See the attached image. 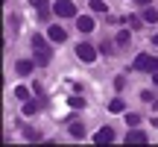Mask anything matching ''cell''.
<instances>
[{
  "mask_svg": "<svg viewBox=\"0 0 158 147\" xmlns=\"http://www.w3.org/2000/svg\"><path fill=\"white\" fill-rule=\"evenodd\" d=\"M32 50H35V65H50V47L41 35L32 38Z\"/></svg>",
  "mask_w": 158,
  "mask_h": 147,
  "instance_id": "1",
  "label": "cell"
},
{
  "mask_svg": "<svg viewBox=\"0 0 158 147\" xmlns=\"http://www.w3.org/2000/svg\"><path fill=\"white\" fill-rule=\"evenodd\" d=\"M135 71H147V74H155L158 71V56H149V53H141V56L132 62Z\"/></svg>",
  "mask_w": 158,
  "mask_h": 147,
  "instance_id": "2",
  "label": "cell"
},
{
  "mask_svg": "<svg viewBox=\"0 0 158 147\" xmlns=\"http://www.w3.org/2000/svg\"><path fill=\"white\" fill-rule=\"evenodd\" d=\"M53 12H56L59 18H76L73 0H56V3H53Z\"/></svg>",
  "mask_w": 158,
  "mask_h": 147,
  "instance_id": "3",
  "label": "cell"
},
{
  "mask_svg": "<svg viewBox=\"0 0 158 147\" xmlns=\"http://www.w3.org/2000/svg\"><path fill=\"white\" fill-rule=\"evenodd\" d=\"M76 56L82 59V62H94V59H97V50H94L91 44H79V47H76Z\"/></svg>",
  "mask_w": 158,
  "mask_h": 147,
  "instance_id": "4",
  "label": "cell"
},
{
  "mask_svg": "<svg viewBox=\"0 0 158 147\" xmlns=\"http://www.w3.org/2000/svg\"><path fill=\"white\" fill-rule=\"evenodd\" d=\"M94 141H97V144H108V141H114V130H111V127H102V130H97V132H94Z\"/></svg>",
  "mask_w": 158,
  "mask_h": 147,
  "instance_id": "5",
  "label": "cell"
},
{
  "mask_svg": "<svg viewBox=\"0 0 158 147\" xmlns=\"http://www.w3.org/2000/svg\"><path fill=\"white\" fill-rule=\"evenodd\" d=\"M76 29L79 33H94V18L91 15H79L76 18Z\"/></svg>",
  "mask_w": 158,
  "mask_h": 147,
  "instance_id": "6",
  "label": "cell"
},
{
  "mask_svg": "<svg viewBox=\"0 0 158 147\" xmlns=\"http://www.w3.org/2000/svg\"><path fill=\"white\" fill-rule=\"evenodd\" d=\"M32 68H35V59L29 62V59H21V62L15 65V71L21 74V77H27V74H32Z\"/></svg>",
  "mask_w": 158,
  "mask_h": 147,
  "instance_id": "7",
  "label": "cell"
},
{
  "mask_svg": "<svg viewBox=\"0 0 158 147\" xmlns=\"http://www.w3.org/2000/svg\"><path fill=\"white\" fill-rule=\"evenodd\" d=\"M126 141H132V144H147V132H141V130H129Z\"/></svg>",
  "mask_w": 158,
  "mask_h": 147,
  "instance_id": "8",
  "label": "cell"
},
{
  "mask_svg": "<svg viewBox=\"0 0 158 147\" xmlns=\"http://www.w3.org/2000/svg\"><path fill=\"white\" fill-rule=\"evenodd\" d=\"M47 35H50V41H56V44H62V41L68 38V33H64L62 27H50V33H47Z\"/></svg>",
  "mask_w": 158,
  "mask_h": 147,
  "instance_id": "9",
  "label": "cell"
},
{
  "mask_svg": "<svg viewBox=\"0 0 158 147\" xmlns=\"http://www.w3.org/2000/svg\"><path fill=\"white\" fill-rule=\"evenodd\" d=\"M32 6H38V18H41V21L50 18V6H47V0H32Z\"/></svg>",
  "mask_w": 158,
  "mask_h": 147,
  "instance_id": "10",
  "label": "cell"
},
{
  "mask_svg": "<svg viewBox=\"0 0 158 147\" xmlns=\"http://www.w3.org/2000/svg\"><path fill=\"white\" fill-rule=\"evenodd\" d=\"M68 130H70V136H73V138H85V124H79V121H70Z\"/></svg>",
  "mask_w": 158,
  "mask_h": 147,
  "instance_id": "11",
  "label": "cell"
},
{
  "mask_svg": "<svg viewBox=\"0 0 158 147\" xmlns=\"http://www.w3.org/2000/svg\"><path fill=\"white\" fill-rule=\"evenodd\" d=\"M114 44H117V47H126V44H129V29H120L117 38H114Z\"/></svg>",
  "mask_w": 158,
  "mask_h": 147,
  "instance_id": "12",
  "label": "cell"
},
{
  "mask_svg": "<svg viewBox=\"0 0 158 147\" xmlns=\"http://www.w3.org/2000/svg\"><path fill=\"white\" fill-rule=\"evenodd\" d=\"M38 109H41V103H38V100H35V103H32V100H27V103H23V115H35Z\"/></svg>",
  "mask_w": 158,
  "mask_h": 147,
  "instance_id": "13",
  "label": "cell"
},
{
  "mask_svg": "<svg viewBox=\"0 0 158 147\" xmlns=\"http://www.w3.org/2000/svg\"><path fill=\"white\" fill-rule=\"evenodd\" d=\"M123 109H126V103L120 100V97H117V100H111V103H108V112H114V115H120Z\"/></svg>",
  "mask_w": 158,
  "mask_h": 147,
  "instance_id": "14",
  "label": "cell"
},
{
  "mask_svg": "<svg viewBox=\"0 0 158 147\" xmlns=\"http://www.w3.org/2000/svg\"><path fill=\"white\" fill-rule=\"evenodd\" d=\"M143 18H147L149 24H155V21H158V9H152V6H147V9H143Z\"/></svg>",
  "mask_w": 158,
  "mask_h": 147,
  "instance_id": "15",
  "label": "cell"
},
{
  "mask_svg": "<svg viewBox=\"0 0 158 147\" xmlns=\"http://www.w3.org/2000/svg\"><path fill=\"white\" fill-rule=\"evenodd\" d=\"M141 100H147V103H152V109H158V97L152 94V91H143V94H141Z\"/></svg>",
  "mask_w": 158,
  "mask_h": 147,
  "instance_id": "16",
  "label": "cell"
},
{
  "mask_svg": "<svg viewBox=\"0 0 158 147\" xmlns=\"http://www.w3.org/2000/svg\"><path fill=\"white\" fill-rule=\"evenodd\" d=\"M15 97H18V100H27V97H29V88H23V85H18V88H15Z\"/></svg>",
  "mask_w": 158,
  "mask_h": 147,
  "instance_id": "17",
  "label": "cell"
},
{
  "mask_svg": "<svg viewBox=\"0 0 158 147\" xmlns=\"http://www.w3.org/2000/svg\"><path fill=\"white\" fill-rule=\"evenodd\" d=\"M111 47H114V44H111V41H106V38H102V44H100V50H102V53H106V56H111Z\"/></svg>",
  "mask_w": 158,
  "mask_h": 147,
  "instance_id": "18",
  "label": "cell"
},
{
  "mask_svg": "<svg viewBox=\"0 0 158 147\" xmlns=\"http://www.w3.org/2000/svg\"><path fill=\"white\" fill-rule=\"evenodd\" d=\"M91 9L94 12H106V3H102V0H91Z\"/></svg>",
  "mask_w": 158,
  "mask_h": 147,
  "instance_id": "19",
  "label": "cell"
},
{
  "mask_svg": "<svg viewBox=\"0 0 158 147\" xmlns=\"http://www.w3.org/2000/svg\"><path fill=\"white\" fill-rule=\"evenodd\" d=\"M23 136H27L29 141H38V138H41V136H38V132H35V130H23Z\"/></svg>",
  "mask_w": 158,
  "mask_h": 147,
  "instance_id": "20",
  "label": "cell"
},
{
  "mask_svg": "<svg viewBox=\"0 0 158 147\" xmlns=\"http://www.w3.org/2000/svg\"><path fill=\"white\" fill-rule=\"evenodd\" d=\"M70 106H73V109H82L85 100H82V97H70Z\"/></svg>",
  "mask_w": 158,
  "mask_h": 147,
  "instance_id": "21",
  "label": "cell"
},
{
  "mask_svg": "<svg viewBox=\"0 0 158 147\" xmlns=\"http://www.w3.org/2000/svg\"><path fill=\"white\" fill-rule=\"evenodd\" d=\"M138 121H141V118H138V115H135V112H132V115H126V124H129V127H135V124H138Z\"/></svg>",
  "mask_w": 158,
  "mask_h": 147,
  "instance_id": "22",
  "label": "cell"
},
{
  "mask_svg": "<svg viewBox=\"0 0 158 147\" xmlns=\"http://www.w3.org/2000/svg\"><path fill=\"white\" fill-rule=\"evenodd\" d=\"M135 3H141V6H147V3H152V0H135Z\"/></svg>",
  "mask_w": 158,
  "mask_h": 147,
  "instance_id": "23",
  "label": "cell"
},
{
  "mask_svg": "<svg viewBox=\"0 0 158 147\" xmlns=\"http://www.w3.org/2000/svg\"><path fill=\"white\" fill-rule=\"evenodd\" d=\"M152 44H155V47H158V33H155V38H152Z\"/></svg>",
  "mask_w": 158,
  "mask_h": 147,
  "instance_id": "24",
  "label": "cell"
},
{
  "mask_svg": "<svg viewBox=\"0 0 158 147\" xmlns=\"http://www.w3.org/2000/svg\"><path fill=\"white\" fill-rule=\"evenodd\" d=\"M152 77H155V82H158V71H155V74H152Z\"/></svg>",
  "mask_w": 158,
  "mask_h": 147,
  "instance_id": "25",
  "label": "cell"
}]
</instances>
